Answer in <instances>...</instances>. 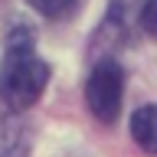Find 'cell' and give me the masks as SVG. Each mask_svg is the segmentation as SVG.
<instances>
[{"label":"cell","instance_id":"1","mask_svg":"<svg viewBox=\"0 0 157 157\" xmlns=\"http://www.w3.org/2000/svg\"><path fill=\"white\" fill-rule=\"evenodd\" d=\"M49 82V66L36 56L29 33H13L7 43V56L0 66V101L13 111L36 105Z\"/></svg>","mask_w":157,"mask_h":157},{"label":"cell","instance_id":"2","mask_svg":"<svg viewBox=\"0 0 157 157\" xmlns=\"http://www.w3.org/2000/svg\"><path fill=\"white\" fill-rule=\"evenodd\" d=\"M121 95H124V72L118 62L105 59L92 69L88 75V85H85V98H88V108L98 121H115L118 111H121Z\"/></svg>","mask_w":157,"mask_h":157},{"label":"cell","instance_id":"3","mask_svg":"<svg viewBox=\"0 0 157 157\" xmlns=\"http://www.w3.org/2000/svg\"><path fill=\"white\" fill-rule=\"evenodd\" d=\"M131 137L141 151L157 154V105H144L131 115Z\"/></svg>","mask_w":157,"mask_h":157},{"label":"cell","instance_id":"4","mask_svg":"<svg viewBox=\"0 0 157 157\" xmlns=\"http://www.w3.org/2000/svg\"><path fill=\"white\" fill-rule=\"evenodd\" d=\"M75 0H29V7H36L39 13H46V17H62L72 10Z\"/></svg>","mask_w":157,"mask_h":157},{"label":"cell","instance_id":"5","mask_svg":"<svg viewBox=\"0 0 157 157\" xmlns=\"http://www.w3.org/2000/svg\"><path fill=\"white\" fill-rule=\"evenodd\" d=\"M141 23H144V29L157 39V0H144V10H141Z\"/></svg>","mask_w":157,"mask_h":157}]
</instances>
